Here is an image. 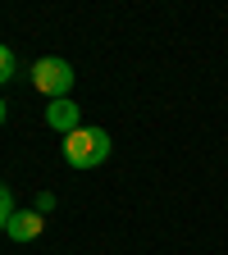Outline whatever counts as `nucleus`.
I'll return each instance as SVG.
<instances>
[{
	"label": "nucleus",
	"instance_id": "nucleus-1",
	"mask_svg": "<svg viewBox=\"0 0 228 255\" xmlns=\"http://www.w3.org/2000/svg\"><path fill=\"white\" fill-rule=\"evenodd\" d=\"M64 159L73 169H96L110 159V132L105 128H78L73 137H64Z\"/></svg>",
	"mask_w": 228,
	"mask_h": 255
},
{
	"label": "nucleus",
	"instance_id": "nucleus-2",
	"mask_svg": "<svg viewBox=\"0 0 228 255\" xmlns=\"http://www.w3.org/2000/svg\"><path fill=\"white\" fill-rule=\"evenodd\" d=\"M32 87H37L41 96H50V101H64L69 87H73V64L69 59H55V55L37 59V64H32Z\"/></svg>",
	"mask_w": 228,
	"mask_h": 255
},
{
	"label": "nucleus",
	"instance_id": "nucleus-3",
	"mask_svg": "<svg viewBox=\"0 0 228 255\" xmlns=\"http://www.w3.org/2000/svg\"><path fill=\"white\" fill-rule=\"evenodd\" d=\"M46 123L55 128L59 137H73L78 128H82V110L69 101V96H64V101H50V105H46Z\"/></svg>",
	"mask_w": 228,
	"mask_h": 255
},
{
	"label": "nucleus",
	"instance_id": "nucleus-4",
	"mask_svg": "<svg viewBox=\"0 0 228 255\" xmlns=\"http://www.w3.org/2000/svg\"><path fill=\"white\" fill-rule=\"evenodd\" d=\"M41 228H46V214H37V210H18L14 219H9V237L14 242H37L41 237Z\"/></svg>",
	"mask_w": 228,
	"mask_h": 255
},
{
	"label": "nucleus",
	"instance_id": "nucleus-5",
	"mask_svg": "<svg viewBox=\"0 0 228 255\" xmlns=\"http://www.w3.org/2000/svg\"><path fill=\"white\" fill-rule=\"evenodd\" d=\"M14 214H18V210H14V191L0 182V233L9 228V219H14Z\"/></svg>",
	"mask_w": 228,
	"mask_h": 255
},
{
	"label": "nucleus",
	"instance_id": "nucleus-6",
	"mask_svg": "<svg viewBox=\"0 0 228 255\" xmlns=\"http://www.w3.org/2000/svg\"><path fill=\"white\" fill-rule=\"evenodd\" d=\"M18 73V59H14V50L9 46H0V82H9Z\"/></svg>",
	"mask_w": 228,
	"mask_h": 255
},
{
	"label": "nucleus",
	"instance_id": "nucleus-7",
	"mask_svg": "<svg viewBox=\"0 0 228 255\" xmlns=\"http://www.w3.org/2000/svg\"><path fill=\"white\" fill-rule=\"evenodd\" d=\"M46 210H55V191H41L37 196V214H46Z\"/></svg>",
	"mask_w": 228,
	"mask_h": 255
},
{
	"label": "nucleus",
	"instance_id": "nucleus-8",
	"mask_svg": "<svg viewBox=\"0 0 228 255\" xmlns=\"http://www.w3.org/2000/svg\"><path fill=\"white\" fill-rule=\"evenodd\" d=\"M0 123H5V101H0Z\"/></svg>",
	"mask_w": 228,
	"mask_h": 255
}]
</instances>
